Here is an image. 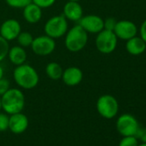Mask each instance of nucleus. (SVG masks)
<instances>
[{
	"label": "nucleus",
	"instance_id": "f257e3e1",
	"mask_svg": "<svg viewBox=\"0 0 146 146\" xmlns=\"http://www.w3.org/2000/svg\"><path fill=\"white\" fill-rule=\"evenodd\" d=\"M16 84L23 90H32L39 84V75L36 70L27 64L17 65L13 72Z\"/></svg>",
	"mask_w": 146,
	"mask_h": 146
},
{
	"label": "nucleus",
	"instance_id": "f03ea898",
	"mask_svg": "<svg viewBox=\"0 0 146 146\" xmlns=\"http://www.w3.org/2000/svg\"><path fill=\"white\" fill-rule=\"evenodd\" d=\"M25 106V97L22 90L10 88L1 96L2 109L7 114H14L23 110Z\"/></svg>",
	"mask_w": 146,
	"mask_h": 146
},
{
	"label": "nucleus",
	"instance_id": "7ed1b4c3",
	"mask_svg": "<svg viewBox=\"0 0 146 146\" xmlns=\"http://www.w3.org/2000/svg\"><path fill=\"white\" fill-rule=\"evenodd\" d=\"M88 42V33L79 25L70 29L65 34L64 45L68 51L78 52L82 51Z\"/></svg>",
	"mask_w": 146,
	"mask_h": 146
},
{
	"label": "nucleus",
	"instance_id": "20e7f679",
	"mask_svg": "<svg viewBox=\"0 0 146 146\" xmlns=\"http://www.w3.org/2000/svg\"><path fill=\"white\" fill-rule=\"evenodd\" d=\"M68 20L64 15L55 16L46 21L44 26V31L46 35L52 38L58 39L65 35L68 31Z\"/></svg>",
	"mask_w": 146,
	"mask_h": 146
},
{
	"label": "nucleus",
	"instance_id": "39448f33",
	"mask_svg": "<svg viewBox=\"0 0 146 146\" xmlns=\"http://www.w3.org/2000/svg\"><path fill=\"white\" fill-rule=\"evenodd\" d=\"M96 109L102 118L111 119L114 118L119 112V103L114 96L103 95L101 96L96 102Z\"/></svg>",
	"mask_w": 146,
	"mask_h": 146
},
{
	"label": "nucleus",
	"instance_id": "423d86ee",
	"mask_svg": "<svg viewBox=\"0 0 146 146\" xmlns=\"http://www.w3.org/2000/svg\"><path fill=\"white\" fill-rule=\"evenodd\" d=\"M118 38L113 31L102 29L99 32L96 38V46L97 50L104 54L113 52L117 46Z\"/></svg>",
	"mask_w": 146,
	"mask_h": 146
},
{
	"label": "nucleus",
	"instance_id": "0eeeda50",
	"mask_svg": "<svg viewBox=\"0 0 146 146\" xmlns=\"http://www.w3.org/2000/svg\"><path fill=\"white\" fill-rule=\"evenodd\" d=\"M137 119L130 113L121 114L116 121V129L122 136H135L139 129Z\"/></svg>",
	"mask_w": 146,
	"mask_h": 146
},
{
	"label": "nucleus",
	"instance_id": "6e6552de",
	"mask_svg": "<svg viewBox=\"0 0 146 146\" xmlns=\"http://www.w3.org/2000/svg\"><path fill=\"white\" fill-rule=\"evenodd\" d=\"M30 46L35 54L38 56H47L55 50L56 42L54 39L45 35L34 38Z\"/></svg>",
	"mask_w": 146,
	"mask_h": 146
},
{
	"label": "nucleus",
	"instance_id": "1a4fd4ad",
	"mask_svg": "<svg viewBox=\"0 0 146 146\" xmlns=\"http://www.w3.org/2000/svg\"><path fill=\"white\" fill-rule=\"evenodd\" d=\"M78 24L89 34H98L104 29V20L97 15H87L78 21Z\"/></svg>",
	"mask_w": 146,
	"mask_h": 146
},
{
	"label": "nucleus",
	"instance_id": "9d476101",
	"mask_svg": "<svg viewBox=\"0 0 146 146\" xmlns=\"http://www.w3.org/2000/svg\"><path fill=\"white\" fill-rule=\"evenodd\" d=\"M113 33L118 39L127 40L137 35V28L136 24L129 20L117 21L116 26L113 29Z\"/></svg>",
	"mask_w": 146,
	"mask_h": 146
},
{
	"label": "nucleus",
	"instance_id": "9b49d317",
	"mask_svg": "<svg viewBox=\"0 0 146 146\" xmlns=\"http://www.w3.org/2000/svg\"><path fill=\"white\" fill-rule=\"evenodd\" d=\"M21 32V24L16 19L5 20L0 26V35L7 41H11L17 39Z\"/></svg>",
	"mask_w": 146,
	"mask_h": 146
},
{
	"label": "nucleus",
	"instance_id": "f8f14e48",
	"mask_svg": "<svg viewBox=\"0 0 146 146\" xmlns=\"http://www.w3.org/2000/svg\"><path fill=\"white\" fill-rule=\"evenodd\" d=\"M84 78L82 70L76 66H70L64 70L61 79L67 86L73 87L78 85Z\"/></svg>",
	"mask_w": 146,
	"mask_h": 146
},
{
	"label": "nucleus",
	"instance_id": "ddd939ff",
	"mask_svg": "<svg viewBox=\"0 0 146 146\" xmlns=\"http://www.w3.org/2000/svg\"><path fill=\"white\" fill-rule=\"evenodd\" d=\"M29 127V119L22 112L11 114L9 118V130L14 134L23 133Z\"/></svg>",
	"mask_w": 146,
	"mask_h": 146
},
{
	"label": "nucleus",
	"instance_id": "4468645a",
	"mask_svg": "<svg viewBox=\"0 0 146 146\" xmlns=\"http://www.w3.org/2000/svg\"><path fill=\"white\" fill-rule=\"evenodd\" d=\"M63 15L67 20L78 23L84 16V11L78 2L68 1L64 6Z\"/></svg>",
	"mask_w": 146,
	"mask_h": 146
},
{
	"label": "nucleus",
	"instance_id": "2eb2a0df",
	"mask_svg": "<svg viewBox=\"0 0 146 146\" xmlns=\"http://www.w3.org/2000/svg\"><path fill=\"white\" fill-rule=\"evenodd\" d=\"M23 18L29 23L35 24L40 21L42 17V9L34 3H30L23 9Z\"/></svg>",
	"mask_w": 146,
	"mask_h": 146
},
{
	"label": "nucleus",
	"instance_id": "dca6fc26",
	"mask_svg": "<svg viewBox=\"0 0 146 146\" xmlns=\"http://www.w3.org/2000/svg\"><path fill=\"white\" fill-rule=\"evenodd\" d=\"M125 49L131 55H140L146 50V43L141 37L136 35L126 40Z\"/></svg>",
	"mask_w": 146,
	"mask_h": 146
},
{
	"label": "nucleus",
	"instance_id": "f3484780",
	"mask_svg": "<svg viewBox=\"0 0 146 146\" xmlns=\"http://www.w3.org/2000/svg\"><path fill=\"white\" fill-rule=\"evenodd\" d=\"M7 56L10 61L16 66L24 64L27 60V52L24 47L21 46H15L10 47Z\"/></svg>",
	"mask_w": 146,
	"mask_h": 146
},
{
	"label": "nucleus",
	"instance_id": "a211bd4d",
	"mask_svg": "<svg viewBox=\"0 0 146 146\" xmlns=\"http://www.w3.org/2000/svg\"><path fill=\"white\" fill-rule=\"evenodd\" d=\"M63 68L62 66L56 62H51L46 66V74L52 80L61 79L63 75Z\"/></svg>",
	"mask_w": 146,
	"mask_h": 146
},
{
	"label": "nucleus",
	"instance_id": "6ab92c4d",
	"mask_svg": "<svg viewBox=\"0 0 146 146\" xmlns=\"http://www.w3.org/2000/svg\"><path fill=\"white\" fill-rule=\"evenodd\" d=\"M17 40L18 41L19 46H21L23 47H28V46H31L34 37L29 32H21L19 34V35L17 36Z\"/></svg>",
	"mask_w": 146,
	"mask_h": 146
},
{
	"label": "nucleus",
	"instance_id": "aec40b11",
	"mask_svg": "<svg viewBox=\"0 0 146 146\" xmlns=\"http://www.w3.org/2000/svg\"><path fill=\"white\" fill-rule=\"evenodd\" d=\"M9 50H10L9 41H7L5 39H4L0 35V62L3 61L7 57Z\"/></svg>",
	"mask_w": 146,
	"mask_h": 146
},
{
	"label": "nucleus",
	"instance_id": "412c9836",
	"mask_svg": "<svg viewBox=\"0 0 146 146\" xmlns=\"http://www.w3.org/2000/svg\"><path fill=\"white\" fill-rule=\"evenodd\" d=\"M6 4L15 9H23L25 6L32 3V0H5Z\"/></svg>",
	"mask_w": 146,
	"mask_h": 146
},
{
	"label": "nucleus",
	"instance_id": "4be33fe9",
	"mask_svg": "<svg viewBox=\"0 0 146 146\" xmlns=\"http://www.w3.org/2000/svg\"><path fill=\"white\" fill-rule=\"evenodd\" d=\"M138 145V140L135 136H125L123 137L118 146H137Z\"/></svg>",
	"mask_w": 146,
	"mask_h": 146
},
{
	"label": "nucleus",
	"instance_id": "5701e85b",
	"mask_svg": "<svg viewBox=\"0 0 146 146\" xmlns=\"http://www.w3.org/2000/svg\"><path fill=\"white\" fill-rule=\"evenodd\" d=\"M9 118L6 113L0 112V131H5L9 129Z\"/></svg>",
	"mask_w": 146,
	"mask_h": 146
},
{
	"label": "nucleus",
	"instance_id": "b1692460",
	"mask_svg": "<svg viewBox=\"0 0 146 146\" xmlns=\"http://www.w3.org/2000/svg\"><path fill=\"white\" fill-rule=\"evenodd\" d=\"M56 2V0H32V3L35 4L41 9H46L52 6Z\"/></svg>",
	"mask_w": 146,
	"mask_h": 146
},
{
	"label": "nucleus",
	"instance_id": "393cba45",
	"mask_svg": "<svg viewBox=\"0 0 146 146\" xmlns=\"http://www.w3.org/2000/svg\"><path fill=\"white\" fill-rule=\"evenodd\" d=\"M117 21L113 17H108L104 20V29L113 31L115 26H116Z\"/></svg>",
	"mask_w": 146,
	"mask_h": 146
},
{
	"label": "nucleus",
	"instance_id": "a878e982",
	"mask_svg": "<svg viewBox=\"0 0 146 146\" xmlns=\"http://www.w3.org/2000/svg\"><path fill=\"white\" fill-rule=\"evenodd\" d=\"M11 88L10 82L6 78H2L0 79V96H2Z\"/></svg>",
	"mask_w": 146,
	"mask_h": 146
},
{
	"label": "nucleus",
	"instance_id": "bb28decb",
	"mask_svg": "<svg viewBox=\"0 0 146 146\" xmlns=\"http://www.w3.org/2000/svg\"><path fill=\"white\" fill-rule=\"evenodd\" d=\"M135 137L142 143H146V127H139Z\"/></svg>",
	"mask_w": 146,
	"mask_h": 146
},
{
	"label": "nucleus",
	"instance_id": "cd10ccee",
	"mask_svg": "<svg viewBox=\"0 0 146 146\" xmlns=\"http://www.w3.org/2000/svg\"><path fill=\"white\" fill-rule=\"evenodd\" d=\"M139 33H140V37L146 43V20H144L143 22V23L141 24V27H140V29H139Z\"/></svg>",
	"mask_w": 146,
	"mask_h": 146
},
{
	"label": "nucleus",
	"instance_id": "c85d7f7f",
	"mask_svg": "<svg viewBox=\"0 0 146 146\" xmlns=\"http://www.w3.org/2000/svg\"><path fill=\"white\" fill-rule=\"evenodd\" d=\"M2 78H4V70H3L2 66L0 65V79H1Z\"/></svg>",
	"mask_w": 146,
	"mask_h": 146
},
{
	"label": "nucleus",
	"instance_id": "c756f323",
	"mask_svg": "<svg viewBox=\"0 0 146 146\" xmlns=\"http://www.w3.org/2000/svg\"><path fill=\"white\" fill-rule=\"evenodd\" d=\"M137 146H146V143H141L140 144L138 143V145Z\"/></svg>",
	"mask_w": 146,
	"mask_h": 146
},
{
	"label": "nucleus",
	"instance_id": "7c9ffc66",
	"mask_svg": "<svg viewBox=\"0 0 146 146\" xmlns=\"http://www.w3.org/2000/svg\"><path fill=\"white\" fill-rule=\"evenodd\" d=\"M2 109V107H1V96H0V111Z\"/></svg>",
	"mask_w": 146,
	"mask_h": 146
},
{
	"label": "nucleus",
	"instance_id": "2f4dec72",
	"mask_svg": "<svg viewBox=\"0 0 146 146\" xmlns=\"http://www.w3.org/2000/svg\"><path fill=\"white\" fill-rule=\"evenodd\" d=\"M68 1H74V2H78L80 0H68Z\"/></svg>",
	"mask_w": 146,
	"mask_h": 146
}]
</instances>
